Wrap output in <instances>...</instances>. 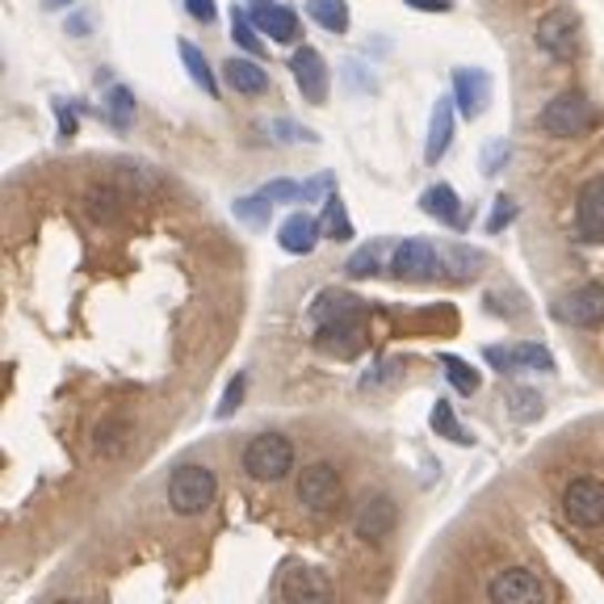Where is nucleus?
<instances>
[{
	"label": "nucleus",
	"instance_id": "f257e3e1",
	"mask_svg": "<svg viewBox=\"0 0 604 604\" xmlns=\"http://www.w3.org/2000/svg\"><path fill=\"white\" fill-rule=\"evenodd\" d=\"M214 495H219V479L198 462H185L169 474V509L177 516H202L214 504Z\"/></svg>",
	"mask_w": 604,
	"mask_h": 604
},
{
	"label": "nucleus",
	"instance_id": "f03ea898",
	"mask_svg": "<svg viewBox=\"0 0 604 604\" xmlns=\"http://www.w3.org/2000/svg\"><path fill=\"white\" fill-rule=\"evenodd\" d=\"M294 471V445L282 433H261L248 441L244 450V474L256 483H278Z\"/></svg>",
	"mask_w": 604,
	"mask_h": 604
},
{
	"label": "nucleus",
	"instance_id": "7ed1b4c3",
	"mask_svg": "<svg viewBox=\"0 0 604 604\" xmlns=\"http://www.w3.org/2000/svg\"><path fill=\"white\" fill-rule=\"evenodd\" d=\"M596 118H601V110H596L584 93H558L546 110H542L537 122H542V131L554 134V139H575V134L592 131Z\"/></svg>",
	"mask_w": 604,
	"mask_h": 604
},
{
	"label": "nucleus",
	"instance_id": "20e7f679",
	"mask_svg": "<svg viewBox=\"0 0 604 604\" xmlns=\"http://www.w3.org/2000/svg\"><path fill=\"white\" fill-rule=\"evenodd\" d=\"M278 596L282 604H336V587L311 563H290L278 580Z\"/></svg>",
	"mask_w": 604,
	"mask_h": 604
},
{
	"label": "nucleus",
	"instance_id": "39448f33",
	"mask_svg": "<svg viewBox=\"0 0 604 604\" xmlns=\"http://www.w3.org/2000/svg\"><path fill=\"white\" fill-rule=\"evenodd\" d=\"M299 500L306 512H332L344 500V479L332 462H311L299 474Z\"/></svg>",
	"mask_w": 604,
	"mask_h": 604
},
{
	"label": "nucleus",
	"instance_id": "423d86ee",
	"mask_svg": "<svg viewBox=\"0 0 604 604\" xmlns=\"http://www.w3.org/2000/svg\"><path fill=\"white\" fill-rule=\"evenodd\" d=\"M537 47L558 63L575 59L580 56V18L571 9H550L546 18L537 21Z\"/></svg>",
	"mask_w": 604,
	"mask_h": 604
},
{
	"label": "nucleus",
	"instance_id": "0eeeda50",
	"mask_svg": "<svg viewBox=\"0 0 604 604\" xmlns=\"http://www.w3.org/2000/svg\"><path fill=\"white\" fill-rule=\"evenodd\" d=\"M491 604H546V584L525 571V566H509V571H495L487 587Z\"/></svg>",
	"mask_w": 604,
	"mask_h": 604
},
{
	"label": "nucleus",
	"instance_id": "6e6552de",
	"mask_svg": "<svg viewBox=\"0 0 604 604\" xmlns=\"http://www.w3.org/2000/svg\"><path fill=\"white\" fill-rule=\"evenodd\" d=\"M391 273H395L399 282H433L436 273H441V252H436L429 240H403L395 248V256H391Z\"/></svg>",
	"mask_w": 604,
	"mask_h": 604
},
{
	"label": "nucleus",
	"instance_id": "1a4fd4ad",
	"mask_svg": "<svg viewBox=\"0 0 604 604\" xmlns=\"http://www.w3.org/2000/svg\"><path fill=\"white\" fill-rule=\"evenodd\" d=\"M563 504H566V516H571L575 525H584V528L604 525V483L601 479H592V474L571 479L563 491Z\"/></svg>",
	"mask_w": 604,
	"mask_h": 604
},
{
	"label": "nucleus",
	"instance_id": "9d476101",
	"mask_svg": "<svg viewBox=\"0 0 604 604\" xmlns=\"http://www.w3.org/2000/svg\"><path fill=\"white\" fill-rule=\"evenodd\" d=\"M353 528H358L361 542H386L399 528V504L386 491H374L358 509V516H353Z\"/></svg>",
	"mask_w": 604,
	"mask_h": 604
},
{
	"label": "nucleus",
	"instance_id": "9b49d317",
	"mask_svg": "<svg viewBox=\"0 0 604 604\" xmlns=\"http://www.w3.org/2000/svg\"><path fill=\"white\" fill-rule=\"evenodd\" d=\"M248 21H252L264 38L282 42V47H290V42L299 38V13H294L290 4H282V0H248Z\"/></svg>",
	"mask_w": 604,
	"mask_h": 604
},
{
	"label": "nucleus",
	"instance_id": "f8f14e48",
	"mask_svg": "<svg viewBox=\"0 0 604 604\" xmlns=\"http://www.w3.org/2000/svg\"><path fill=\"white\" fill-rule=\"evenodd\" d=\"M290 72L299 80V93L311 101V105H323L328 101V63L315 47H299L290 56Z\"/></svg>",
	"mask_w": 604,
	"mask_h": 604
},
{
	"label": "nucleus",
	"instance_id": "ddd939ff",
	"mask_svg": "<svg viewBox=\"0 0 604 604\" xmlns=\"http://www.w3.org/2000/svg\"><path fill=\"white\" fill-rule=\"evenodd\" d=\"M558 320L575 323V328H596L604 323V285L587 282L580 290H571L563 302H558Z\"/></svg>",
	"mask_w": 604,
	"mask_h": 604
},
{
	"label": "nucleus",
	"instance_id": "4468645a",
	"mask_svg": "<svg viewBox=\"0 0 604 604\" xmlns=\"http://www.w3.org/2000/svg\"><path fill=\"white\" fill-rule=\"evenodd\" d=\"M575 231L584 244H604V177L587 181L575 207Z\"/></svg>",
	"mask_w": 604,
	"mask_h": 604
},
{
	"label": "nucleus",
	"instance_id": "2eb2a0df",
	"mask_svg": "<svg viewBox=\"0 0 604 604\" xmlns=\"http://www.w3.org/2000/svg\"><path fill=\"white\" fill-rule=\"evenodd\" d=\"M453 101H457V110L466 113V118H479L491 101L487 72H479V68H457V72H453Z\"/></svg>",
	"mask_w": 604,
	"mask_h": 604
},
{
	"label": "nucleus",
	"instance_id": "dca6fc26",
	"mask_svg": "<svg viewBox=\"0 0 604 604\" xmlns=\"http://www.w3.org/2000/svg\"><path fill=\"white\" fill-rule=\"evenodd\" d=\"M361 306L365 302L349 290H320L315 302H311V323L315 328H328V323H344V320H361Z\"/></svg>",
	"mask_w": 604,
	"mask_h": 604
},
{
	"label": "nucleus",
	"instance_id": "f3484780",
	"mask_svg": "<svg viewBox=\"0 0 604 604\" xmlns=\"http://www.w3.org/2000/svg\"><path fill=\"white\" fill-rule=\"evenodd\" d=\"M315 344L332 358H358L365 349V328H361V320L328 323V328H315Z\"/></svg>",
	"mask_w": 604,
	"mask_h": 604
},
{
	"label": "nucleus",
	"instance_id": "a211bd4d",
	"mask_svg": "<svg viewBox=\"0 0 604 604\" xmlns=\"http://www.w3.org/2000/svg\"><path fill=\"white\" fill-rule=\"evenodd\" d=\"M323 235V223L320 219H311V214H290L282 226H278V244L285 252H294V256H306V252H315Z\"/></svg>",
	"mask_w": 604,
	"mask_h": 604
},
{
	"label": "nucleus",
	"instance_id": "6ab92c4d",
	"mask_svg": "<svg viewBox=\"0 0 604 604\" xmlns=\"http://www.w3.org/2000/svg\"><path fill=\"white\" fill-rule=\"evenodd\" d=\"M453 105H457L453 97H441V101L433 105L429 143H424V160H429V164H441V155H445V151H450V143H453V118H457V113H453Z\"/></svg>",
	"mask_w": 604,
	"mask_h": 604
},
{
	"label": "nucleus",
	"instance_id": "aec40b11",
	"mask_svg": "<svg viewBox=\"0 0 604 604\" xmlns=\"http://www.w3.org/2000/svg\"><path fill=\"white\" fill-rule=\"evenodd\" d=\"M226 84L235 89V93H244V97H261L269 93V72H264L256 59H226Z\"/></svg>",
	"mask_w": 604,
	"mask_h": 604
},
{
	"label": "nucleus",
	"instance_id": "412c9836",
	"mask_svg": "<svg viewBox=\"0 0 604 604\" xmlns=\"http://www.w3.org/2000/svg\"><path fill=\"white\" fill-rule=\"evenodd\" d=\"M483 264H487V256L471 244H445L441 248V273L453 278V282H471Z\"/></svg>",
	"mask_w": 604,
	"mask_h": 604
},
{
	"label": "nucleus",
	"instance_id": "4be33fe9",
	"mask_svg": "<svg viewBox=\"0 0 604 604\" xmlns=\"http://www.w3.org/2000/svg\"><path fill=\"white\" fill-rule=\"evenodd\" d=\"M420 207H424V214L441 219L445 226H462V223H466V214H462V202H457V193H453L450 185H429V189H424V198H420Z\"/></svg>",
	"mask_w": 604,
	"mask_h": 604
},
{
	"label": "nucleus",
	"instance_id": "5701e85b",
	"mask_svg": "<svg viewBox=\"0 0 604 604\" xmlns=\"http://www.w3.org/2000/svg\"><path fill=\"white\" fill-rule=\"evenodd\" d=\"M177 51H181V63H185L189 80H193L207 97H219V80H214V72H210L207 56H202L193 42H177Z\"/></svg>",
	"mask_w": 604,
	"mask_h": 604
},
{
	"label": "nucleus",
	"instance_id": "b1692460",
	"mask_svg": "<svg viewBox=\"0 0 604 604\" xmlns=\"http://www.w3.org/2000/svg\"><path fill=\"white\" fill-rule=\"evenodd\" d=\"M504 407H509V420H516V424H533V420H542V412H546L542 391H533V386H516V391H509Z\"/></svg>",
	"mask_w": 604,
	"mask_h": 604
},
{
	"label": "nucleus",
	"instance_id": "393cba45",
	"mask_svg": "<svg viewBox=\"0 0 604 604\" xmlns=\"http://www.w3.org/2000/svg\"><path fill=\"white\" fill-rule=\"evenodd\" d=\"M306 13L320 21L323 30H332V34L349 30V4L344 0H306Z\"/></svg>",
	"mask_w": 604,
	"mask_h": 604
},
{
	"label": "nucleus",
	"instance_id": "a878e982",
	"mask_svg": "<svg viewBox=\"0 0 604 604\" xmlns=\"http://www.w3.org/2000/svg\"><path fill=\"white\" fill-rule=\"evenodd\" d=\"M441 370H445V378L453 382L457 395H474V391H479V374H474V365H466L462 358L445 353V358H441Z\"/></svg>",
	"mask_w": 604,
	"mask_h": 604
},
{
	"label": "nucleus",
	"instance_id": "bb28decb",
	"mask_svg": "<svg viewBox=\"0 0 604 604\" xmlns=\"http://www.w3.org/2000/svg\"><path fill=\"white\" fill-rule=\"evenodd\" d=\"M84 207H89V214H93L97 223H113L118 219V193L110 185H93L84 193Z\"/></svg>",
	"mask_w": 604,
	"mask_h": 604
},
{
	"label": "nucleus",
	"instance_id": "cd10ccee",
	"mask_svg": "<svg viewBox=\"0 0 604 604\" xmlns=\"http://www.w3.org/2000/svg\"><path fill=\"white\" fill-rule=\"evenodd\" d=\"M105 110H110L113 118V127H131V118H134V93L127 89V84H113L110 93H105Z\"/></svg>",
	"mask_w": 604,
	"mask_h": 604
},
{
	"label": "nucleus",
	"instance_id": "c85d7f7f",
	"mask_svg": "<svg viewBox=\"0 0 604 604\" xmlns=\"http://www.w3.org/2000/svg\"><path fill=\"white\" fill-rule=\"evenodd\" d=\"M378 269H382V244H365V248H358L353 256H349V264H344V273L349 278H374Z\"/></svg>",
	"mask_w": 604,
	"mask_h": 604
},
{
	"label": "nucleus",
	"instance_id": "c756f323",
	"mask_svg": "<svg viewBox=\"0 0 604 604\" xmlns=\"http://www.w3.org/2000/svg\"><path fill=\"white\" fill-rule=\"evenodd\" d=\"M323 235H332V240H349L353 235V223H349V214H344L336 193L323 202Z\"/></svg>",
	"mask_w": 604,
	"mask_h": 604
},
{
	"label": "nucleus",
	"instance_id": "7c9ffc66",
	"mask_svg": "<svg viewBox=\"0 0 604 604\" xmlns=\"http://www.w3.org/2000/svg\"><path fill=\"white\" fill-rule=\"evenodd\" d=\"M512 365L550 374V370H554V358H550V349H542V344H512Z\"/></svg>",
	"mask_w": 604,
	"mask_h": 604
},
{
	"label": "nucleus",
	"instance_id": "2f4dec72",
	"mask_svg": "<svg viewBox=\"0 0 604 604\" xmlns=\"http://www.w3.org/2000/svg\"><path fill=\"white\" fill-rule=\"evenodd\" d=\"M269 214H273V202H269L264 193H252V198H240V202H235V219H244L248 226H264Z\"/></svg>",
	"mask_w": 604,
	"mask_h": 604
},
{
	"label": "nucleus",
	"instance_id": "473e14b6",
	"mask_svg": "<svg viewBox=\"0 0 604 604\" xmlns=\"http://www.w3.org/2000/svg\"><path fill=\"white\" fill-rule=\"evenodd\" d=\"M433 433L445 436V441H453V445H471V433H462V429H457L450 403H436L433 407Z\"/></svg>",
	"mask_w": 604,
	"mask_h": 604
},
{
	"label": "nucleus",
	"instance_id": "72a5a7b5",
	"mask_svg": "<svg viewBox=\"0 0 604 604\" xmlns=\"http://www.w3.org/2000/svg\"><path fill=\"white\" fill-rule=\"evenodd\" d=\"M127 436H131V429H127V420H105L101 429H97V453H118L122 445H127Z\"/></svg>",
	"mask_w": 604,
	"mask_h": 604
},
{
	"label": "nucleus",
	"instance_id": "f704fd0d",
	"mask_svg": "<svg viewBox=\"0 0 604 604\" xmlns=\"http://www.w3.org/2000/svg\"><path fill=\"white\" fill-rule=\"evenodd\" d=\"M264 131L273 134V139H282V143H315V131H306L299 122H290V118H278V122H264Z\"/></svg>",
	"mask_w": 604,
	"mask_h": 604
},
{
	"label": "nucleus",
	"instance_id": "c9c22d12",
	"mask_svg": "<svg viewBox=\"0 0 604 604\" xmlns=\"http://www.w3.org/2000/svg\"><path fill=\"white\" fill-rule=\"evenodd\" d=\"M231 38H235V42L244 47L248 56H261V51H264V47H261V38H256V30H252V21H248L244 13H240V9L231 13Z\"/></svg>",
	"mask_w": 604,
	"mask_h": 604
},
{
	"label": "nucleus",
	"instance_id": "e433bc0d",
	"mask_svg": "<svg viewBox=\"0 0 604 604\" xmlns=\"http://www.w3.org/2000/svg\"><path fill=\"white\" fill-rule=\"evenodd\" d=\"M509 155H512L509 139H491L487 148H483V172H487V177H495V172L509 164Z\"/></svg>",
	"mask_w": 604,
	"mask_h": 604
},
{
	"label": "nucleus",
	"instance_id": "4c0bfd02",
	"mask_svg": "<svg viewBox=\"0 0 604 604\" xmlns=\"http://www.w3.org/2000/svg\"><path fill=\"white\" fill-rule=\"evenodd\" d=\"M512 219H516V202H512L509 193H500V198H495V210H491V219H487V231L495 235V231H504Z\"/></svg>",
	"mask_w": 604,
	"mask_h": 604
},
{
	"label": "nucleus",
	"instance_id": "58836bf2",
	"mask_svg": "<svg viewBox=\"0 0 604 604\" xmlns=\"http://www.w3.org/2000/svg\"><path fill=\"white\" fill-rule=\"evenodd\" d=\"M244 386H248L244 374H235L231 382H226V395H223V403H219V420H226V415L240 407V399H244Z\"/></svg>",
	"mask_w": 604,
	"mask_h": 604
},
{
	"label": "nucleus",
	"instance_id": "ea45409f",
	"mask_svg": "<svg viewBox=\"0 0 604 604\" xmlns=\"http://www.w3.org/2000/svg\"><path fill=\"white\" fill-rule=\"evenodd\" d=\"M261 193L269 202H294V198H302V185H294V181H269Z\"/></svg>",
	"mask_w": 604,
	"mask_h": 604
},
{
	"label": "nucleus",
	"instance_id": "a19ab883",
	"mask_svg": "<svg viewBox=\"0 0 604 604\" xmlns=\"http://www.w3.org/2000/svg\"><path fill=\"white\" fill-rule=\"evenodd\" d=\"M487 306L495 311V315H525V302H521V299H504V290L487 294Z\"/></svg>",
	"mask_w": 604,
	"mask_h": 604
},
{
	"label": "nucleus",
	"instance_id": "79ce46f5",
	"mask_svg": "<svg viewBox=\"0 0 604 604\" xmlns=\"http://www.w3.org/2000/svg\"><path fill=\"white\" fill-rule=\"evenodd\" d=\"M185 4H189V18H193V21H207V26H210V21L219 18L214 0H185Z\"/></svg>",
	"mask_w": 604,
	"mask_h": 604
},
{
	"label": "nucleus",
	"instance_id": "37998d69",
	"mask_svg": "<svg viewBox=\"0 0 604 604\" xmlns=\"http://www.w3.org/2000/svg\"><path fill=\"white\" fill-rule=\"evenodd\" d=\"M403 4H412L420 13H450L453 0H403Z\"/></svg>",
	"mask_w": 604,
	"mask_h": 604
},
{
	"label": "nucleus",
	"instance_id": "c03bdc74",
	"mask_svg": "<svg viewBox=\"0 0 604 604\" xmlns=\"http://www.w3.org/2000/svg\"><path fill=\"white\" fill-rule=\"evenodd\" d=\"M56 113H59V134L68 139V134H76V113H68V105L63 101H56Z\"/></svg>",
	"mask_w": 604,
	"mask_h": 604
},
{
	"label": "nucleus",
	"instance_id": "a18cd8bd",
	"mask_svg": "<svg viewBox=\"0 0 604 604\" xmlns=\"http://www.w3.org/2000/svg\"><path fill=\"white\" fill-rule=\"evenodd\" d=\"M487 361L495 370H512V349H487Z\"/></svg>",
	"mask_w": 604,
	"mask_h": 604
},
{
	"label": "nucleus",
	"instance_id": "49530a36",
	"mask_svg": "<svg viewBox=\"0 0 604 604\" xmlns=\"http://www.w3.org/2000/svg\"><path fill=\"white\" fill-rule=\"evenodd\" d=\"M72 0H42V9H51V13H59V9H68Z\"/></svg>",
	"mask_w": 604,
	"mask_h": 604
},
{
	"label": "nucleus",
	"instance_id": "de8ad7c7",
	"mask_svg": "<svg viewBox=\"0 0 604 604\" xmlns=\"http://www.w3.org/2000/svg\"><path fill=\"white\" fill-rule=\"evenodd\" d=\"M56 604H80V601H56Z\"/></svg>",
	"mask_w": 604,
	"mask_h": 604
}]
</instances>
